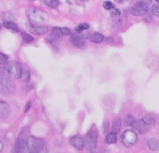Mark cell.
I'll return each mask as SVG.
<instances>
[{"mask_svg": "<svg viewBox=\"0 0 159 153\" xmlns=\"http://www.w3.org/2000/svg\"><path fill=\"white\" fill-rule=\"evenodd\" d=\"M137 134L134 131L126 130L120 136V141L124 146L130 147L137 142Z\"/></svg>", "mask_w": 159, "mask_h": 153, "instance_id": "obj_5", "label": "cell"}, {"mask_svg": "<svg viewBox=\"0 0 159 153\" xmlns=\"http://www.w3.org/2000/svg\"><path fill=\"white\" fill-rule=\"evenodd\" d=\"M139 1H141V2H143L146 4H148V2H151V0H139Z\"/></svg>", "mask_w": 159, "mask_h": 153, "instance_id": "obj_33", "label": "cell"}, {"mask_svg": "<svg viewBox=\"0 0 159 153\" xmlns=\"http://www.w3.org/2000/svg\"><path fill=\"white\" fill-rule=\"evenodd\" d=\"M25 14L29 22L36 24L46 22L49 18L48 14L45 11L33 6H30L27 8Z\"/></svg>", "mask_w": 159, "mask_h": 153, "instance_id": "obj_2", "label": "cell"}, {"mask_svg": "<svg viewBox=\"0 0 159 153\" xmlns=\"http://www.w3.org/2000/svg\"><path fill=\"white\" fill-rule=\"evenodd\" d=\"M31 105H32V103L30 101H29L26 103V104L24 107V112L25 113H26L27 111H28L30 109V108H31Z\"/></svg>", "mask_w": 159, "mask_h": 153, "instance_id": "obj_31", "label": "cell"}, {"mask_svg": "<svg viewBox=\"0 0 159 153\" xmlns=\"http://www.w3.org/2000/svg\"><path fill=\"white\" fill-rule=\"evenodd\" d=\"M70 41L73 46H75L76 48L84 50L87 47L86 43L84 40H83L82 39L76 34H70Z\"/></svg>", "mask_w": 159, "mask_h": 153, "instance_id": "obj_9", "label": "cell"}, {"mask_svg": "<svg viewBox=\"0 0 159 153\" xmlns=\"http://www.w3.org/2000/svg\"><path fill=\"white\" fill-rule=\"evenodd\" d=\"M121 126H122V121H121V118L120 117H117L116 118L113 122H112V132H115L116 134H117L121 128Z\"/></svg>", "mask_w": 159, "mask_h": 153, "instance_id": "obj_15", "label": "cell"}, {"mask_svg": "<svg viewBox=\"0 0 159 153\" xmlns=\"http://www.w3.org/2000/svg\"><path fill=\"white\" fill-rule=\"evenodd\" d=\"M147 145L149 149L153 151H157L158 150V141L154 138L148 139L147 141Z\"/></svg>", "mask_w": 159, "mask_h": 153, "instance_id": "obj_19", "label": "cell"}, {"mask_svg": "<svg viewBox=\"0 0 159 153\" xmlns=\"http://www.w3.org/2000/svg\"><path fill=\"white\" fill-rule=\"evenodd\" d=\"M16 91V86L11 78L5 73H0V93L4 96H12Z\"/></svg>", "mask_w": 159, "mask_h": 153, "instance_id": "obj_3", "label": "cell"}, {"mask_svg": "<svg viewBox=\"0 0 159 153\" xmlns=\"http://www.w3.org/2000/svg\"><path fill=\"white\" fill-rule=\"evenodd\" d=\"M152 12L157 17L159 16V6L158 4H154L152 6Z\"/></svg>", "mask_w": 159, "mask_h": 153, "instance_id": "obj_27", "label": "cell"}, {"mask_svg": "<svg viewBox=\"0 0 159 153\" xmlns=\"http://www.w3.org/2000/svg\"><path fill=\"white\" fill-rule=\"evenodd\" d=\"M2 26L5 28H6L7 29H9V30H12L14 32H18L19 31L17 26L14 22H13L12 21H3Z\"/></svg>", "mask_w": 159, "mask_h": 153, "instance_id": "obj_16", "label": "cell"}, {"mask_svg": "<svg viewBox=\"0 0 159 153\" xmlns=\"http://www.w3.org/2000/svg\"><path fill=\"white\" fill-rule=\"evenodd\" d=\"M12 153H20V141L18 139H17L14 147L12 150Z\"/></svg>", "mask_w": 159, "mask_h": 153, "instance_id": "obj_28", "label": "cell"}, {"mask_svg": "<svg viewBox=\"0 0 159 153\" xmlns=\"http://www.w3.org/2000/svg\"><path fill=\"white\" fill-rule=\"evenodd\" d=\"M8 58L9 57L7 55L0 52V65H4L7 62Z\"/></svg>", "mask_w": 159, "mask_h": 153, "instance_id": "obj_29", "label": "cell"}, {"mask_svg": "<svg viewBox=\"0 0 159 153\" xmlns=\"http://www.w3.org/2000/svg\"><path fill=\"white\" fill-rule=\"evenodd\" d=\"M11 108L9 104L2 100H0V119H3L9 116Z\"/></svg>", "mask_w": 159, "mask_h": 153, "instance_id": "obj_12", "label": "cell"}, {"mask_svg": "<svg viewBox=\"0 0 159 153\" xmlns=\"http://www.w3.org/2000/svg\"><path fill=\"white\" fill-rule=\"evenodd\" d=\"M103 7L106 10H111L113 8L115 7V5L114 3H112L111 1H106L102 4Z\"/></svg>", "mask_w": 159, "mask_h": 153, "instance_id": "obj_26", "label": "cell"}, {"mask_svg": "<svg viewBox=\"0 0 159 153\" xmlns=\"http://www.w3.org/2000/svg\"><path fill=\"white\" fill-rule=\"evenodd\" d=\"M20 34H21L23 42L25 44L30 43V42H31L34 40V37L31 35L28 34L27 32H25L24 30L20 31Z\"/></svg>", "mask_w": 159, "mask_h": 153, "instance_id": "obj_22", "label": "cell"}, {"mask_svg": "<svg viewBox=\"0 0 159 153\" xmlns=\"http://www.w3.org/2000/svg\"><path fill=\"white\" fill-rule=\"evenodd\" d=\"M17 139L20 141V153H47L45 141L42 138L31 136Z\"/></svg>", "mask_w": 159, "mask_h": 153, "instance_id": "obj_1", "label": "cell"}, {"mask_svg": "<svg viewBox=\"0 0 159 153\" xmlns=\"http://www.w3.org/2000/svg\"><path fill=\"white\" fill-rule=\"evenodd\" d=\"M81 1H88V0H80Z\"/></svg>", "mask_w": 159, "mask_h": 153, "instance_id": "obj_36", "label": "cell"}, {"mask_svg": "<svg viewBox=\"0 0 159 153\" xmlns=\"http://www.w3.org/2000/svg\"><path fill=\"white\" fill-rule=\"evenodd\" d=\"M51 33L58 37L61 36L70 35L71 34L70 29H69L68 27H53L52 29Z\"/></svg>", "mask_w": 159, "mask_h": 153, "instance_id": "obj_13", "label": "cell"}, {"mask_svg": "<svg viewBox=\"0 0 159 153\" xmlns=\"http://www.w3.org/2000/svg\"><path fill=\"white\" fill-rule=\"evenodd\" d=\"M89 28V25L87 23H81L79 25H78L76 27H75V31L77 33H81L83 31L88 30Z\"/></svg>", "mask_w": 159, "mask_h": 153, "instance_id": "obj_25", "label": "cell"}, {"mask_svg": "<svg viewBox=\"0 0 159 153\" xmlns=\"http://www.w3.org/2000/svg\"><path fill=\"white\" fill-rule=\"evenodd\" d=\"M117 141V134L111 131L109 132L105 137V142L106 144H112L116 143Z\"/></svg>", "mask_w": 159, "mask_h": 153, "instance_id": "obj_18", "label": "cell"}, {"mask_svg": "<svg viewBox=\"0 0 159 153\" xmlns=\"http://www.w3.org/2000/svg\"><path fill=\"white\" fill-rule=\"evenodd\" d=\"M135 119V118L134 116L131 113H129V114H127L124 116V123L125 126H131V125H132Z\"/></svg>", "mask_w": 159, "mask_h": 153, "instance_id": "obj_21", "label": "cell"}, {"mask_svg": "<svg viewBox=\"0 0 159 153\" xmlns=\"http://www.w3.org/2000/svg\"><path fill=\"white\" fill-rule=\"evenodd\" d=\"M25 26L30 32L35 35H43L48 31V27L36 24L29 21L25 24Z\"/></svg>", "mask_w": 159, "mask_h": 153, "instance_id": "obj_8", "label": "cell"}, {"mask_svg": "<svg viewBox=\"0 0 159 153\" xmlns=\"http://www.w3.org/2000/svg\"><path fill=\"white\" fill-rule=\"evenodd\" d=\"M134 128L139 133L143 134L147 132L149 129V125L145 124L141 119H135L134 122L132 124Z\"/></svg>", "mask_w": 159, "mask_h": 153, "instance_id": "obj_11", "label": "cell"}, {"mask_svg": "<svg viewBox=\"0 0 159 153\" xmlns=\"http://www.w3.org/2000/svg\"><path fill=\"white\" fill-rule=\"evenodd\" d=\"M3 147H4V146H3L2 142L0 141V153H1V151H2V149H3Z\"/></svg>", "mask_w": 159, "mask_h": 153, "instance_id": "obj_32", "label": "cell"}, {"mask_svg": "<svg viewBox=\"0 0 159 153\" xmlns=\"http://www.w3.org/2000/svg\"><path fill=\"white\" fill-rule=\"evenodd\" d=\"M43 2L46 6L52 9L57 8L59 5L58 0H43Z\"/></svg>", "mask_w": 159, "mask_h": 153, "instance_id": "obj_23", "label": "cell"}, {"mask_svg": "<svg viewBox=\"0 0 159 153\" xmlns=\"http://www.w3.org/2000/svg\"><path fill=\"white\" fill-rule=\"evenodd\" d=\"M84 139V146H86L87 149L93 152L96 148L98 142V133L94 130H91L89 131Z\"/></svg>", "mask_w": 159, "mask_h": 153, "instance_id": "obj_6", "label": "cell"}, {"mask_svg": "<svg viewBox=\"0 0 159 153\" xmlns=\"http://www.w3.org/2000/svg\"><path fill=\"white\" fill-rule=\"evenodd\" d=\"M104 36L102 34L99 32H94L92 36L91 37L90 41L93 43L95 44H99L101 43L104 40Z\"/></svg>", "mask_w": 159, "mask_h": 153, "instance_id": "obj_20", "label": "cell"}, {"mask_svg": "<svg viewBox=\"0 0 159 153\" xmlns=\"http://www.w3.org/2000/svg\"><path fill=\"white\" fill-rule=\"evenodd\" d=\"M70 143L75 148L81 151L84 146V139L82 136L77 134L70 138Z\"/></svg>", "mask_w": 159, "mask_h": 153, "instance_id": "obj_10", "label": "cell"}, {"mask_svg": "<svg viewBox=\"0 0 159 153\" xmlns=\"http://www.w3.org/2000/svg\"><path fill=\"white\" fill-rule=\"evenodd\" d=\"M1 27H2V25L0 24V30H1Z\"/></svg>", "mask_w": 159, "mask_h": 153, "instance_id": "obj_35", "label": "cell"}, {"mask_svg": "<svg viewBox=\"0 0 159 153\" xmlns=\"http://www.w3.org/2000/svg\"><path fill=\"white\" fill-rule=\"evenodd\" d=\"M3 65L4 70L7 72L11 78L13 79H19L22 67L19 62L12 60L7 62Z\"/></svg>", "mask_w": 159, "mask_h": 153, "instance_id": "obj_4", "label": "cell"}, {"mask_svg": "<svg viewBox=\"0 0 159 153\" xmlns=\"http://www.w3.org/2000/svg\"><path fill=\"white\" fill-rule=\"evenodd\" d=\"M148 11L147 4L139 1L132 6L130 9V13L132 16L140 17L144 16Z\"/></svg>", "mask_w": 159, "mask_h": 153, "instance_id": "obj_7", "label": "cell"}, {"mask_svg": "<svg viewBox=\"0 0 159 153\" xmlns=\"http://www.w3.org/2000/svg\"><path fill=\"white\" fill-rule=\"evenodd\" d=\"M116 2H119V3H122V2H124L125 1H126L127 0H114Z\"/></svg>", "mask_w": 159, "mask_h": 153, "instance_id": "obj_34", "label": "cell"}, {"mask_svg": "<svg viewBox=\"0 0 159 153\" xmlns=\"http://www.w3.org/2000/svg\"><path fill=\"white\" fill-rule=\"evenodd\" d=\"M30 1H35V0H30Z\"/></svg>", "mask_w": 159, "mask_h": 153, "instance_id": "obj_37", "label": "cell"}, {"mask_svg": "<svg viewBox=\"0 0 159 153\" xmlns=\"http://www.w3.org/2000/svg\"><path fill=\"white\" fill-rule=\"evenodd\" d=\"M120 14H121L120 11L118 9L115 8V7L113 8L112 9H111V12H110V15L112 17H115L117 16H119V15H120Z\"/></svg>", "mask_w": 159, "mask_h": 153, "instance_id": "obj_30", "label": "cell"}, {"mask_svg": "<svg viewBox=\"0 0 159 153\" xmlns=\"http://www.w3.org/2000/svg\"><path fill=\"white\" fill-rule=\"evenodd\" d=\"M143 122H144L145 124H148V125H154L155 124V119L149 116V115H145L142 117V119H141Z\"/></svg>", "mask_w": 159, "mask_h": 153, "instance_id": "obj_24", "label": "cell"}, {"mask_svg": "<svg viewBox=\"0 0 159 153\" xmlns=\"http://www.w3.org/2000/svg\"><path fill=\"white\" fill-rule=\"evenodd\" d=\"M22 81H23L24 83H29L30 78V72L25 68H22V72H21V74L19 78Z\"/></svg>", "mask_w": 159, "mask_h": 153, "instance_id": "obj_17", "label": "cell"}, {"mask_svg": "<svg viewBox=\"0 0 159 153\" xmlns=\"http://www.w3.org/2000/svg\"><path fill=\"white\" fill-rule=\"evenodd\" d=\"M47 41L53 47V48L55 50H58L60 44L59 37L53 35L51 33L49 35H48L46 38Z\"/></svg>", "mask_w": 159, "mask_h": 153, "instance_id": "obj_14", "label": "cell"}]
</instances>
